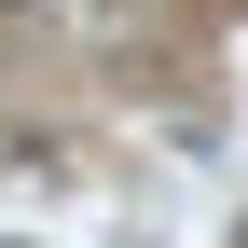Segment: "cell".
Listing matches in <instances>:
<instances>
[{"mask_svg": "<svg viewBox=\"0 0 248 248\" xmlns=\"http://www.w3.org/2000/svg\"><path fill=\"white\" fill-rule=\"evenodd\" d=\"M234 248H248V234H234Z\"/></svg>", "mask_w": 248, "mask_h": 248, "instance_id": "cell-1", "label": "cell"}]
</instances>
